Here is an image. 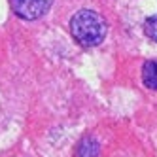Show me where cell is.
Wrapping results in <instances>:
<instances>
[{
  "mask_svg": "<svg viewBox=\"0 0 157 157\" xmlns=\"http://www.w3.org/2000/svg\"><path fill=\"white\" fill-rule=\"evenodd\" d=\"M144 34L151 42H157V13L144 21Z\"/></svg>",
  "mask_w": 157,
  "mask_h": 157,
  "instance_id": "cell-5",
  "label": "cell"
},
{
  "mask_svg": "<svg viewBox=\"0 0 157 157\" xmlns=\"http://www.w3.org/2000/svg\"><path fill=\"white\" fill-rule=\"evenodd\" d=\"M142 82L148 89L157 91V61H146L142 66Z\"/></svg>",
  "mask_w": 157,
  "mask_h": 157,
  "instance_id": "cell-4",
  "label": "cell"
},
{
  "mask_svg": "<svg viewBox=\"0 0 157 157\" xmlns=\"http://www.w3.org/2000/svg\"><path fill=\"white\" fill-rule=\"evenodd\" d=\"M108 25L104 17L93 10H80L70 17V34L82 48H97L106 38Z\"/></svg>",
  "mask_w": 157,
  "mask_h": 157,
  "instance_id": "cell-1",
  "label": "cell"
},
{
  "mask_svg": "<svg viewBox=\"0 0 157 157\" xmlns=\"http://www.w3.org/2000/svg\"><path fill=\"white\" fill-rule=\"evenodd\" d=\"M53 4V0H10L12 12L23 21H36L44 17Z\"/></svg>",
  "mask_w": 157,
  "mask_h": 157,
  "instance_id": "cell-2",
  "label": "cell"
},
{
  "mask_svg": "<svg viewBox=\"0 0 157 157\" xmlns=\"http://www.w3.org/2000/svg\"><path fill=\"white\" fill-rule=\"evenodd\" d=\"M100 151V144L95 136H83L76 146V157H97Z\"/></svg>",
  "mask_w": 157,
  "mask_h": 157,
  "instance_id": "cell-3",
  "label": "cell"
}]
</instances>
